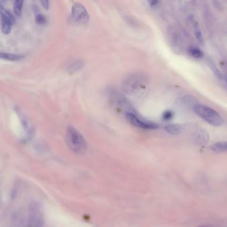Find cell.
Returning a JSON list of instances; mask_svg holds the SVG:
<instances>
[{
  "label": "cell",
  "mask_w": 227,
  "mask_h": 227,
  "mask_svg": "<svg viewBox=\"0 0 227 227\" xmlns=\"http://www.w3.org/2000/svg\"><path fill=\"white\" fill-rule=\"evenodd\" d=\"M195 141L199 144H205L207 143L209 140V135L208 133L203 129L199 130L195 135Z\"/></svg>",
  "instance_id": "9c48e42d"
},
{
  "label": "cell",
  "mask_w": 227,
  "mask_h": 227,
  "mask_svg": "<svg viewBox=\"0 0 227 227\" xmlns=\"http://www.w3.org/2000/svg\"><path fill=\"white\" fill-rule=\"evenodd\" d=\"M41 208L40 205L35 203L32 206V222H33V226H42L43 225V216Z\"/></svg>",
  "instance_id": "52a82bcc"
},
{
  "label": "cell",
  "mask_w": 227,
  "mask_h": 227,
  "mask_svg": "<svg viewBox=\"0 0 227 227\" xmlns=\"http://www.w3.org/2000/svg\"><path fill=\"white\" fill-rule=\"evenodd\" d=\"M209 67H210L212 72H213V73L215 74V75L218 79H219L220 80H224L223 75H222V74L219 70V69H218L215 66V65H214L212 63H209Z\"/></svg>",
  "instance_id": "2e32d148"
},
{
  "label": "cell",
  "mask_w": 227,
  "mask_h": 227,
  "mask_svg": "<svg viewBox=\"0 0 227 227\" xmlns=\"http://www.w3.org/2000/svg\"><path fill=\"white\" fill-rule=\"evenodd\" d=\"M40 1H41L43 7L45 10H48V7H49V2H48V0H40Z\"/></svg>",
  "instance_id": "44dd1931"
},
{
  "label": "cell",
  "mask_w": 227,
  "mask_h": 227,
  "mask_svg": "<svg viewBox=\"0 0 227 227\" xmlns=\"http://www.w3.org/2000/svg\"><path fill=\"white\" fill-rule=\"evenodd\" d=\"M149 85V79L142 73H133L124 80L123 91L130 95H138L144 92Z\"/></svg>",
  "instance_id": "6da1fadb"
},
{
  "label": "cell",
  "mask_w": 227,
  "mask_h": 227,
  "mask_svg": "<svg viewBox=\"0 0 227 227\" xmlns=\"http://www.w3.org/2000/svg\"><path fill=\"white\" fill-rule=\"evenodd\" d=\"M182 101L183 102L184 104L189 107H191L192 108H193L195 106L199 104L197 99H195V97L190 95L184 96L183 97V99H182Z\"/></svg>",
  "instance_id": "4fadbf2b"
},
{
  "label": "cell",
  "mask_w": 227,
  "mask_h": 227,
  "mask_svg": "<svg viewBox=\"0 0 227 227\" xmlns=\"http://www.w3.org/2000/svg\"><path fill=\"white\" fill-rule=\"evenodd\" d=\"M0 14L2 17V31L4 34H9L11 31V27L15 24V20L11 13L3 9L0 8Z\"/></svg>",
  "instance_id": "8992f818"
},
{
  "label": "cell",
  "mask_w": 227,
  "mask_h": 227,
  "mask_svg": "<svg viewBox=\"0 0 227 227\" xmlns=\"http://www.w3.org/2000/svg\"><path fill=\"white\" fill-rule=\"evenodd\" d=\"M165 129H166V131L170 133V134L174 135H179L183 131V127L179 125V124H168Z\"/></svg>",
  "instance_id": "7c38bea8"
},
{
  "label": "cell",
  "mask_w": 227,
  "mask_h": 227,
  "mask_svg": "<svg viewBox=\"0 0 227 227\" xmlns=\"http://www.w3.org/2000/svg\"><path fill=\"white\" fill-rule=\"evenodd\" d=\"M66 141L70 150L74 153L82 155L86 152L87 145L83 136L72 126L67 128L66 133Z\"/></svg>",
  "instance_id": "7a4b0ae2"
},
{
  "label": "cell",
  "mask_w": 227,
  "mask_h": 227,
  "mask_svg": "<svg viewBox=\"0 0 227 227\" xmlns=\"http://www.w3.org/2000/svg\"><path fill=\"white\" fill-rule=\"evenodd\" d=\"M84 66V63L82 60H76L68 66L67 71L70 74H74L81 71Z\"/></svg>",
  "instance_id": "ba28073f"
},
{
  "label": "cell",
  "mask_w": 227,
  "mask_h": 227,
  "mask_svg": "<svg viewBox=\"0 0 227 227\" xmlns=\"http://www.w3.org/2000/svg\"><path fill=\"white\" fill-rule=\"evenodd\" d=\"M71 15L76 22L81 24H86L90 20V15L86 9L79 3L73 4L71 9Z\"/></svg>",
  "instance_id": "277c9868"
},
{
  "label": "cell",
  "mask_w": 227,
  "mask_h": 227,
  "mask_svg": "<svg viewBox=\"0 0 227 227\" xmlns=\"http://www.w3.org/2000/svg\"><path fill=\"white\" fill-rule=\"evenodd\" d=\"M193 111L199 117L214 127H219L224 123L221 115L207 106L198 104L194 107Z\"/></svg>",
  "instance_id": "3957f363"
},
{
  "label": "cell",
  "mask_w": 227,
  "mask_h": 227,
  "mask_svg": "<svg viewBox=\"0 0 227 227\" xmlns=\"http://www.w3.org/2000/svg\"><path fill=\"white\" fill-rule=\"evenodd\" d=\"M35 21L39 25H43L47 23V18L44 15L41 13H38L35 17Z\"/></svg>",
  "instance_id": "e0dca14e"
},
{
  "label": "cell",
  "mask_w": 227,
  "mask_h": 227,
  "mask_svg": "<svg viewBox=\"0 0 227 227\" xmlns=\"http://www.w3.org/2000/svg\"><path fill=\"white\" fill-rule=\"evenodd\" d=\"M126 117L129 123L136 127L144 129H153L157 128V124L155 123L142 119L133 113H126Z\"/></svg>",
  "instance_id": "5b68a950"
},
{
  "label": "cell",
  "mask_w": 227,
  "mask_h": 227,
  "mask_svg": "<svg viewBox=\"0 0 227 227\" xmlns=\"http://www.w3.org/2000/svg\"><path fill=\"white\" fill-rule=\"evenodd\" d=\"M24 58V56L19 54L9 53L0 51V59L9 61H18Z\"/></svg>",
  "instance_id": "30bf717a"
},
{
  "label": "cell",
  "mask_w": 227,
  "mask_h": 227,
  "mask_svg": "<svg viewBox=\"0 0 227 227\" xmlns=\"http://www.w3.org/2000/svg\"><path fill=\"white\" fill-rule=\"evenodd\" d=\"M148 2L151 7H155L158 5L159 0H148Z\"/></svg>",
  "instance_id": "ffe728a7"
},
{
  "label": "cell",
  "mask_w": 227,
  "mask_h": 227,
  "mask_svg": "<svg viewBox=\"0 0 227 227\" xmlns=\"http://www.w3.org/2000/svg\"><path fill=\"white\" fill-rule=\"evenodd\" d=\"M195 35L196 37L198 39V41L201 43H203V35L201 33V32L199 29H197L195 30Z\"/></svg>",
  "instance_id": "ac0fdd59"
},
{
  "label": "cell",
  "mask_w": 227,
  "mask_h": 227,
  "mask_svg": "<svg viewBox=\"0 0 227 227\" xmlns=\"http://www.w3.org/2000/svg\"><path fill=\"white\" fill-rule=\"evenodd\" d=\"M189 54L191 56H193V57H195V58H197V59L202 58L204 55L203 52L201 50H199V48H197V47H191L189 49Z\"/></svg>",
  "instance_id": "9a60e30c"
},
{
  "label": "cell",
  "mask_w": 227,
  "mask_h": 227,
  "mask_svg": "<svg viewBox=\"0 0 227 227\" xmlns=\"http://www.w3.org/2000/svg\"><path fill=\"white\" fill-rule=\"evenodd\" d=\"M23 2V0H15L14 5H13V11L17 16H20L21 15Z\"/></svg>",
  "instance_id": "5bb4252c"
},
{
  "label": "cell",
  "mask_w": 227,
  "mask_h": 227,
  "mask_svg": "<svg viewBox=\"0 0 227 227\" xmlns=\"http://www.w3.org/2000/svg\"><path fill=\"white\" fill-rule=\"evenodd\" d=\"M172 116H173V113L171 111H166V112L165 113V114L163 115V118L166 120H169L172 117Z\"/></svg>",
  "instance_id": "d6986e66"
},
{
  "label": "cell",
  "mask_w": 227,
  "mask_h": 227,
  "mask_svg": "<svg viewBox=\"0 0 227 227\" xmlns=\"http://www.w3.org/2000/svg\"><path fill=\"white\" fill-rule=\"evenodd\" d=\"M211 149L216 153H222L227 151V141L218 142L211 145Z\"/></svg>",
  "instance_id": "8fae6325"
}]
</instances>
